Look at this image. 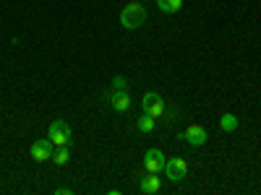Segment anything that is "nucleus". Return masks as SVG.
Masks as SVG:
<instances>
[{
	"instance_id": "nucleus-1",
	"label": "nucleus",
	"mask_w": 261,
	"mask_h": 195,
	"mask_svg": "<svg viewBox=\"0 0 261 195\" xmlns=\"http://www.w3.org/2000/svg\"><path fill=\"white\" fill-rule=\"evenodd\" d=\"M146 21V8L141 3H128L123 11H120V24L123 29H139Z\"/></svg>"
},
{
	"instance_id": "nucleus-2",
	"label": "nucleus",
	"mask_w": 261,
	"mask_h": 195,
	"mask_svg": "<svg viewBox=\"0 0 261 195\" xmlns=\"http://www.w3.org/2000/svg\"><path fill=\"white\" fill-rule=\"evenodd\" d=\"M47 138L53 146H71V125L65 120H53L47 127Z\"/></svg>"
},
{
	"instance_id": "nucleus-3",
	"label": "nucleus",
	"mask_w": 261,
	"mask_h": 195,
	"mask_svg": "<svg viewBox=\"0 0 261 195\" xmlns=\"http://www.w3.org/2000/svg\"><path fill=\"white\" fill-rule=\"evenodd\" d=\"M141 110L151 117H162L165 115V99L157 94V91H146L141 96Z\"/></svg>"
},
{
	"instance_id": "nucleus-4",
	"label": "nucleus",
	"mask_w": 261,
	"mask_h": 195,
	"mask_svg": "<svg viewBox=\"0 0 261 195\" xmlns=\"http://www.w3.org/2000/svg\"><path fill=\"white\" fill-rule=\"evenodd\" d=\"M162 172L167 175L170 182H183L188 177V161L186 159H167Z\"/></svg>"
},
{
	"instance_id": "nucleus-5",
	"label": "nucleus",
	"mask_w": 261,
	"mask_h": 195,
	"mask_svg": "<svg viewBox=\"0 0 261 195\" xmlns=\"http://www.w3.org/2000/svg\"><path fill=\"white\" fill-rule=\"evenodd\" d=\"M53 141L50 138H39V141H34L32 143V148H29V154H32V159L37 161V164H42V161H50L53 159Z\"/></svg>"
},
{
	"instance_id": "nucleus-6",
	"label": "nucleus",
	"mask_w": 261,
	"mask_h": 195,
	"mask_svg": "<svg viewBox=\"0 0 261 195\" xmlns=\"http://www.w3.org/2000/svg\"><path fill=\"white\" fill-rule=\"evenodd\" d=\"M165 161H167V156L162 154L160 148H149L146 154H144V169L146 172H154V175H160V172L165 169Z\"/></svg>"
},
{
	"instance_id": "nucleus-7",
	"label": "nucleus",
	"mask_w": 261,
	"mask_h": 195,
	"mask_svg": "<svg viewBox=\"0 0 261 195\" xmlns=\"http://www.w3.org/2000/svg\"><path fill=\"white\" fill-rule=\"evenodd\" d=\"M180 138L183 141H188L191 146H204L206 143V138H209V133H206V127H201V125H191V127H186V133H180Z\"/></svg>"
},
{
	"instance_id": "nucleus-8",
	"label": "nucleus",
	"mask_w": 261,
	"mask_h": 195,
	"mask_svg": "<svg viewBox=\"0 0 261 195\" xmlns=\"http://www.w3.org/2000/svg\"><path fill=\"white\" fill-rule=\"evenodd\" d=\"M107 102H110V107L115 112H128L130 110V96H128V91H115V89H110L107 91Z\"/></svg>"
},
{
	"instance_id": "nucleus-9",
	"label": "nucleus",
	"mask_w": 261,
	"mask_h": 195,
	"mask_svg": "<svg viewBox=\"0 0 261 195\" xmlns=\"http://www.w3.org/2000/svg\"><path fill=\"white\" fill-rule=\"evenodd\" d=\"M160 187H162V182H160V177L154 175V172H146V175L139 180V190L144 195H154V192H160Z\"/></svg>"
},
{
	"instance_id": "nucleus-10",
	"label": "nucleus",
	"mask_w": 261,
	"mask_h": 195,
	"mask_svg": "<svg viewBox=\"0 0 261 195\" xmlns=\"http://www.w3.org/2000/svg\"><path fill=\"white\" fill-rule=\"evenodd\" d=\"M238 125H241V120H238L232 112H225V115L220 117V130H225V133H235Z\"/></svg>"
},
{
	"instance_id": "nucleus-11",
	"label": "nucleus",
	"mask_w": 261,
	"mask_h": 195,
	"mask_svg": "<svg viewBox=\"0 0 261 195\" xmlns=\"http://www.w3.org/2000/svg\"><path fill=\"white\" fill-rule=\"evenodd\" d=\"M136 127L141 130V133H154V127H157V117H151V115H141L139 120H136Z\"/></svg>"
},
{
	"instance_id": "nucleus-12",
	"label": "nucleus",
	"mask_w": 261,
	"mask_h": 195,
	"mask_svg": "<svg viewBox=\"0 0 261 195\" xmlns=\"http://www.w3.org/2000/svg\"><path fill=\"white\" fill-rule=\"evenodd\" d=\"M53 161L58 164V167H65L71 161V151H68V146H58L55 151H53Z\"/></svg>"
},
{
	"instance_id": "nucleus-13",
	"label": "nucleus",
	"mask_w": 261,
	"mask_h": 195,
	"mask_svg": "<svg viewBox=\"0 0 261 195\" xmlns=\"http://www.w3.org/2000/svg\"><path fill=\"white\" fill-rule=\"evenodd\" d=\"M157 8L162 13H178L183 8V0H157Z\"/></svg>"
},
{
	"instance_id": "nucleus-14",
	"label": "nucleus",
	"mask_w": 261,
	"mask_h": 195,
	"mask_svg": "<svg viewBox=\"0 0 261 195\" xmlns=\"http://www.w3.org/2000/svg\"><path fill=\"white\" fill-rule=\"evenodd\" d=\"M110 89H115V91H128V81H125L123 76H115V78L110 81Z\"/></svg>"
}]
</instances>
